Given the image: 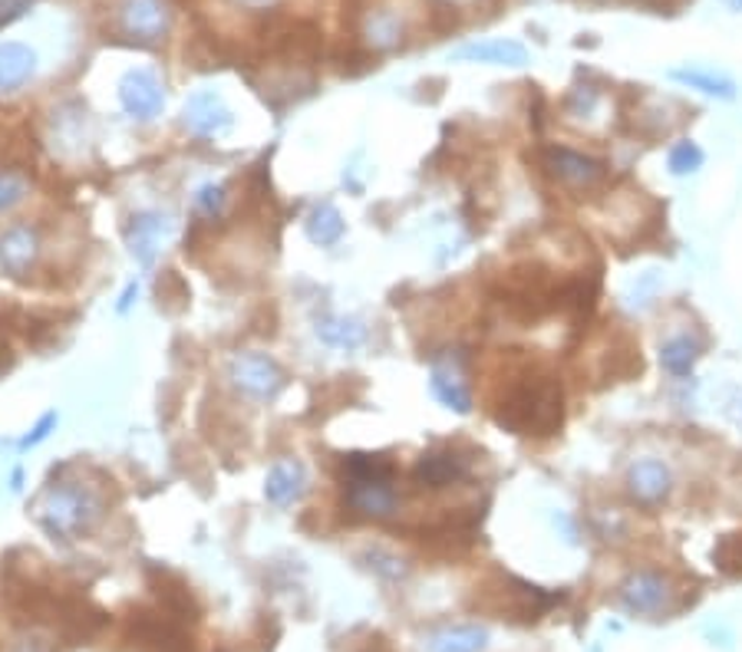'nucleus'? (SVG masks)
<instances>
[{
  "label": "nucleus",
  "instance_id": "nucleus-1",
  "mask_svg": "<svg viewBox=\"0 0 742 652\" xmlns=\"http://www.w3.org/2000/svg\"><path fill=\"white\" fill-rule=\"evenodd\" d=\"M492 416L512 435L548 439L564 422V396L557 379L542 366H525L502 382Z\"/></svg>",
  "mask_w": 742,
  "mask_h": 652
},
{
  "label": "nucleus",
  "instance_id": "nucleus-2",
  "mask_svg": "<svg viewBox=\"0 0 742 652\" xmlns=\"http://www.w3.org/2000/svg\"><path fill=\"white\" fill-rule=\"evenodd\" d=\"M106 514V501L96 485L86 482H53L40 494L36 517L50 537L76 540L90 534Z\"/></svg>",
  "mask_w": 742,
  "mask_h": 652
},
{
  "label": "nucleus",
  "instance_id": "nucleus-3",
  "mask_svg": "<svg viewBox=\"0 0 742 652\" xmlns=\"http://www.w3.org/2000/svg\"><path fill=\"white\" fill-rule=\"evenodd\" d=\"M129 643L139 652H195L188 623L176 620L169 610H136L126 627Z\"/></svg>",
  "mask_w": 742,
  "mask_h": 652
},
{
  "label": "nucleus",
  "instance_id": "nucleus-4",
  "mask_svg": "<svg viewBox=\"0 0 742 652\" xmlns=\"http://www.w3.org/2000/svg\"><path fill=\"white\" fill-rule=\"evenodd\" d=\"M555 603L557 597L532 587V583H525V580H519V577H499V590H489V600H482V607L499 613L502 620H522V623L539 620Z\"/></svg>",
  "mask_w": 742,
  "mask_h": 652
},
{
  "label": "nucleus",
  "instance_id": "nucleus-5",
  "mask_svg": "<svg viewBox=\"0 0 742 652\" xmlns=\"http://www.w3.org/2000/svg\"><path fill=\"white\" fill-rule=\"evenodd\" d=\"M228 379L234 382V389H241L248 399L258 402L278 399L281 389L288 386V372L268 353H238L228 362Z\"/></svg>",
  "mask_w": 742,
  "mask_h": 652
},
{
  "label": "nucleus",
  "instance_id": "nucleus-6",
  "mask_svg": "<svg viewBox=\"0 0 742 652\" xmlns=\"http://www.w3.org/2000/svg\"><path fill=\"white\" fill-rule=\"evenodd\" d=\"M116 30L139 46H156L169 33V10L163 0H123L116 10Z\"/></svg>",
  "mask_w": 742,
  "mask_h": 652
},
{
  "label": "nucleus",
  "instance_id": "nucleus-7",
  "mask_svg": "<svg viewBox=\"0 0 742 652\" xmlns=\"http://www.w3.org/2000/svg\"><path fill=\"white\" fill-rule=\"evenodd\" d=\"M119 103L133 119L153 123L166 109V90L153 70H129L119 80Z\"/></svg>",
  "mask_w": 742,
  "mask_h": 652
},
{
  "label": "nucleus",
  "instance_id": "nucleus-8",
  "mask_svg": "<svg viewBox=\"0 0 742 652\" xmlns=\"http://www.w3.org/2000/svg\"><path fill=\"white\" fill-rule=\"evenodd\" d=\"M542 168L564 188H597L607 178V168L600 162L571 149H557V146L542 153Z\"/></svg>",
  "mask_w": 742,
  "mask_h": 652
},
{
  "label": "nucleus",
  "instance_id": "nucleus-9",
  "mask_svg": "<svg viewBox=\"0 0 742 652\" xmlns=\"http://www.w3.org/2000/svg\"><path fill=\"white\" fill-rule=\"evenodd\" d=\"M231 109L224 106V99L215 93V90H201L195 93L186 103V113H182V126H186L191 136L198 139H215V136H224L231 129Z\"/></svg>",
  "mask_w": 742,
  "mask_h": 652
},
{
  "label": "nucleus",
  "instance_id": "nucleus-10",
  "mask_svg": "<svg viewBox=\"0 0 742 652\" xmlns=\"http://www.w3.org/2000/svg\"><path fill=\"white\" fill-rule=\"evenodd\" d=\"M40 257V234L30 224H13L0 234V271L13 281H27Z\"/></svg>",
  "mask_w": 742,
  "mask_h": 652
},
{
  "label": "nucleus",
  "instance_id": "nucleus-11",
  "mask_svg": "<svg viewBox=\"0 0 742 652\" xmlns=\"http://www.w3.org/2000/svg\"><path fill=\"white\" fill-rule=\"evenodd\" d=\"M173 231V221L169 214H159V211H143V214H133L129 218V228H126V241H129V251L133 257L149 267L163 248V241L169 238Z\"/></svg>",
  "mask_w": 742,
  "mask_h": 652
},
{
  "label": "nucleus",
  "instance_id": "nucleus-12",
  "mask_svg": "<svg viewBox=\"0 0 742 652\" xmlns=\"http://www.w3.org/2000/svg\"><path fill=\"white\" fill-rule=\"evenodd\" d=\"M412 479H416L422 488L432 491L449 488V485L469 479V462H466L459 452H452V449H432V452H426V455L416 462Z\"/></svg>",
  "mask_w": 742,
  "mask_h": 652
},
{
  "label": "nucleus",
  "instance_id": "nucleus-13",
  "mask_svg": "<svg viewBox=\"0 0 742 652\" xmlns=\"http://www.w3.org/2000/svg\"><path fill=\"white\" fill-rule=\"evenodd\" d=\"M670 597H673L670 580L660 577V574H650V570H640V574L627 577L624 587H620V600L634 613H660L670 603Z\"/></svg>",
  "mask_w": 742,
  "mask_h": 652
},
{
  "label": "nucleus",
  "instance_id": "nucleus-14",
  "mask_svg": "<svg viewBox=\"0 0 742 652\" xmlns=\"http://www.w3.org/2000/svg\"><path fill=\"white\" fill-rule=\"evenodd\" d=\"M149 580H153V590H156L163 610H169L176 620H182L188 627L198 623V613H201V610H198V603H195L188 583L179 577V574H173V570H166V567H149Z\"/></svg>",
  "mask_w": 742,
  "mask_h": 652
},
{
  "label": "nucleus",
  "instance_id": "nucleus-15",
  "mask_svg": "<svg viewBox=\"0 0 742 652\" xmlns=\"http://www.w3.org/2000/svg\"><path fill=\"white\" fill-rule=\"evenodd\" d=\"M429 389H432V396H436L446 409H452V412H459V416L472 412V392H469V386H466V379H462V369H459L452 359H446V362H432V369H429Z\"/></svg>",
  "mask_w": 742,
  "mask_h": 652
},
{
  "label": "nucleus",
  "instance_id": "nucleus-16",
  "mask_svg": "<svg viewBox=\"0 0 742 652\" xmlns=\"http://www.w3.org/2000/svg\"><path fill=\"white\" fill-rule=\"evenodd\" d=\"M627 488L637 501L644 504H660L670 488H673V479H670V469L657 459H644V462H634L630 472H627Z\"/></svg>",
  "mask_w": 742,
  "mask_h": 652
},
{
  "label": "nucleus",
  "instance_id": "nucleus-17",
  "mask_svg": "<svg viewBox=\"0 0 742 652\" xmlns=\"http://www.w3.org/2000/svg\"><path fill=\"white\" fill-rule=\"evenodd\" d=\"M347 504L364 517H393L399 507V494L389 482H351L347 485Z\"/></svg>",
  "mask_w": 742,
  "mask_h": 652
},
{
  "label": "nucleus",
  "instance_id": "nucleus-18",
  "mask_svg": "<svg viewBox=\"0 0 742 652\" xmlns=\"http://www.w3.org/2000/svg\"><path fill=\"white\" fill-rule=\"evenodd\" d=\"M307 488V472L301 462L288 459V462H278L271 465L268 479H264V497L278 507H288L294 501H301V494Z\"/></svg>",
  "mask_w": 742,
  "mask_h": 652
},
{
  "label": "nucleus",
  "instance_id": "nucleus-19",
  "mask_svg": "<svg viewBox=\"0 0 742 652\" xmlns=\"http://www.w3.org/2000/svg\"><path fill=\"white\" fill-rule=\"evenodd\" d=\"M456 60H472V63H495V66H525L529 50L515 40H479L466 43L452 53Z\"/></svg>",
  "mask_w": 742,
  "mask_h": 652
},
{
  "label": "nucleus",
  "instance_id": "nucleus-20",
  "mask_svg": "<svg viewBox=\"0 0 742 652\" xmlns=\"http://www.w3.org/2000/svg\"><path fill=\"white\" fill-rule=\"evenodd\" d=\"M36 73V53L27 43H0V93H17Z\"/></svg>",
  "mask_w": 742,
  "mask_h": 652
},
{
  "label": "nucleus",
  "instance_id": "nucleus-21",
  "mask_svg": "<svg viewBox=\"0 0 742 652\" xmlns=\"http://www.w3.org/2000/svg\"><path fill=\"white\" fill-rule=\"evenodd\" d=\"M364 43L370 46L373 53H386V50H396L403 43V20L396 10L389 7H376L364 13Z\"/></svg>",
  "mask_w": 742,
  "mask_h": 652
},
{
  "label": "nucleus",
  "instance_id": "nucleus-22",
  "mask_svg": "<svg viewBox=\"0 0 742 652\" xmlns=\"http://www.w3.org/2000/svg\"><path fill=\"white\" fill-rule=\"evenodd\" d=\"M344 485L351 482H393L396 465L386 455H367V452H354L344 455Z\"/></svg>",
  "mask_w": 742,
  "mask_h": 652
},
{
  "label": "nucleus",
  "instance_id": "nucleus-23",
  "mask_svg": "<svg viewBox=\"0 0 742 652\" xmlns=\"http://www.w3.org/2000/svg\"><path fill=\"white\" fill-rule=\"evenodd\" d=\"M317 339L334 346V349H357L364 346L367 339V326L360 324L357 317H324L317 320Z\"/></svg>",
  "mask_w": 742,
  "mask_h": 652
},
{
  "label": "nucleus",
  "instance_id": "nucleus-24",
  "mask_svg": "<svg viewBox=\"0 0 742 652\" xmlns=\"http://www.w3.org/2000/svg\"><path fill=\"white\" fill-rule=\"evenodd\" d=\"M307 238L314 244H321V248H331V244H337L344 238V218H341V211L331 201L317 204L307 214Z\"/></svg>",
  "mask_w": 742,
  "mask_h": 652
},
{
  "label": "nucleus",
  "instance_id": "nucleus-25",
  "mask_svg": "<svg viewBox=\"0 0 742 652\" xmlns=\"http://www.w3.org/2000/svg\"><path fill=\"white\" fill-rule=\"evenodd\" d=\"M670 80L690 86V90H700L707 96H720V99H733L736 96V83L730 76H720V73H710V70H670Z\"/></svg>",
  "mask_w": 742,
  "mask_h": 652
},
{
  "label": "nucleus",
  "instance_id": "nucleus-26",
  "mask_svg": "<svg viewBox=\"0 0 742 652\" xmlns=\"http://www.w3.org/2000/svg\"><path fill=\"white\" fill-rule=\"evenodd\" d=\"M489 633L482 627H449L429 640L432 652H482Z\"/></svg>",
  "mask_w": 742,
  "mask_h": 652
},
{
  "label": "nucleus",
  "instance_id": "nucleus-27",
  "mask_svg": "<svg viewBox=\"0 0 742 652\" xmlns=\"http://www.w3.org/2000/svg\"><path fill=\"white\" fill-rule=\"evenodd\" d=\"M697 359H700V343L690 339V336H677V339H670L660 349V362L673 376H690V369L697 366Z\"/></svg>",
  "mask_w": 742,
  "mask_h": 652
},
{
  "label": "nucleus",
  "instance_id": "nucleus-28",
  "mask_svg": "<svg viewBox=\"0 0 742 652\" xmlns=\"http://www.w3.org/2000/svg\"><path fill=\"white\" fill-rule=\"evenodd\" d=\"M713 560L723 574L730 577H742V534H727L717 550H713Z\"/></svg>",
  "mask_w": 742,
  "mask_h": 652
},
{
  "label": "nucleus",
  "instance_id": "nucleus-29",
  "mask_svg": "<svg viewBox=\"0 0 742 652\" xmlns=\"http://www.w3.org/2000/svg\"><path fill=\"white\" fill-rule=\"evenodd\" d=\"M600 106V93L594 86H574L567 96H564V113L571 119H587L594 116V109Z\"/></svg>",
  "mask_w": 742,
  "mask_h": 652
},
{
  "label": "nucleus",
  "instance_id": "nucleus-30",
  "mask_svg": "<svg viewBox=\"0 0 742 652\" xmlns=\"http://www.w3.org/2000/svg\"><path fill=\"white\" fill-rule=\"evenodd\" d=\"M224 201H228V188L224 185H201L191 198L195 211L201 218H218L224 211Z\"/></svg>",
  "mask_w": 742,
  "mask_h": 652
},
{
  "label": "nucleus",
  "instance_id": "nucleus-31",
  "mask_svg": "<svg viewBox=\"0 0 742 652\" xmlns=\"http://www.w3.org/2000/svg\"><path fill=\"white\" fill-rule=\"evenodd\" d=\"M700 165H703V153H700L697 143H680V146H673V153H670V171H673V175H693Z\"/></svg>",
  "mask_w": 742,
  "mask_h": 652
},
{
  "label": "nucleus",
  "instance_id": "nucleus-32",
  "mask_svg": "<svg viewBox=\"0 0 742 652\" xmlns=\"http://www.w3.org/2000/svg\"><path fill=\"white\" fill-rule=\"evenodd\" d=\"M27 194V181L13 171H0V211H10Z\"/></svg>",
  "mask_w": 742,
  "mask_h": 652
},
{
  "label": "nucleus",
  "instance_id": "nucleus-33",
  "mask_svg": "<svg viewBox=\"0 0 742 652\" xmlns=\"http://www.w3.org/2000/svg\"><path fill=\"white\" fill-rule=\"evenodd\" d=\"M56 429V412H46L36 425H33V432L30 435H23L20 439V452H27V449H33V445H40L50 432Z\"/></svg>",
  "mask_w": 742,
  "mask_h": 652
},
{
  "label": "nucleus",
  "instance_id": "nucleus-34",
  "mask_svg": "<svg viewBox=\"0 0 742 652\" xmlns=\"http://www.w3.org/2000/svg\"><path fill=\"white\" fill-rule=\"evenodd\" d=\"M30 7H33V0H0V27H7L17 17H23Z\"/></svg>",
  "mask_w": 742,
  "mask_h": 652
},
{
  "label": "nucleus",
  "instance_id": "nucleus-35",
  "mask_svg": "<svg viewBox=\"0 0 742 652\" xmlns=\"http://www.w3.org/2000/svg\"><path fill=\"white\" fill-rule=\"evenodd\" d=\"M637 3H644V7H650L657 13H673L683 0H637Z\"/></svg>",
  "mask_w": 742,
  "mask_h": 652
},
{
  "label": "nucleus",
  "instance_id": "nucleus-36",
  "mask_svg": "<svg viewBox=\"0 0 742 652\" xmlns=\"http://www.w3.org/2000/svg\"><path fill=\"white\" fill-rule=\"evenodd\" d=\"M13 366V349H10V343H7V336L0 333V376L7 372Z\"/></svg>",
  "mask_w": 742,
  "mask_h": 652
},
{
  "label": "nucleus",
  "instance_id": "nucleus-37",
  "mask_svg": "<svg viewBox=\"0 0 742 652\" xmlns=\"http://www.w3.org/2000/svg\"><path fill=\"white\" fill-rule=\"evenodd\" d=\"M133 297H136V284H133V287H129V291L123 294V304H119V311H126V307L133 304Z\"/></svg>",
  "mask_w": 742,
  "mask_h": 652
},
{
  "label": "nucleus",
  "instance_id": "nucleus-38",
  "mask_svg": "<svg viewBox=\"0 0 742 652\" xmlns=\"http://www.w3.org/2000/svg\"><path fill=\"white\" fill-rule=\"evenodd\" d=\"M241 3H248V7H268V3H274V0H241Z\"/></svg>",
  "mask_w": 742,
  "mask_h": 652
}]
</instances>
